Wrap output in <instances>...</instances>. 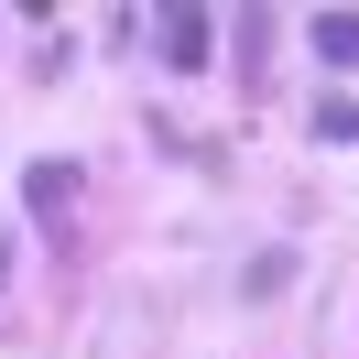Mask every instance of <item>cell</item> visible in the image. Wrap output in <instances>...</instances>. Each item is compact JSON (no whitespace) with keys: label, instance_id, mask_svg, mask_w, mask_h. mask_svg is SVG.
Returning a JSON list of instances; mask_svg holds the SVG:
<instances>
[{"label":"cell","instance_id":"6da1fadb","mask_svg":"<svg viewBox=\"0 0 359 359\" xmlns=\"http://www.w3.org/2000/svg\"><path fill=\"white\" fill-rule=\"evenodd\" d=\"M163 66H207V11H196V0L163 11Z\"/></svg>","mask_w":359,"mask_h":359},{"label":"cell","instance_id":"7a4b0ae2","mask_svg":"<svg viewBox=\"0 0 359 359\" xmlns=\"http://www.w3.org/2000/svg\"><path fill=\"white\" fill-rule=\"evenodd\" d=\"M316 55L348 76V66H359V11H316Z\"/></svg>","mask_w":359,"mask_h":359},{"label":"cell","instance_id":"3957f363","mask_svg":"<svg viewBox=\"0 0 359 359\" xmlns=\"http://www.w3.org/2000/svg\"><path fill=\"white\" fill-rule=\"evenodd\" d=\"M22 196H33V218H66L76 175H66V163H33V175H22Z\"/></svg>","mask_w":359,"mask_h":359},{"label":"cell","instance_id":"277c9868","mask_svg":"<svg viewBox=\"0 0 359 359\" xmlns=\"http://www.w3.org/2000/svg\"><path fill=\"white\" fill-rule=\"evenodd\" d=\"M316 142H359V98H327L316 109Z\"/></svg>","mask_w":359,"mask_h":359}]
</instances>
